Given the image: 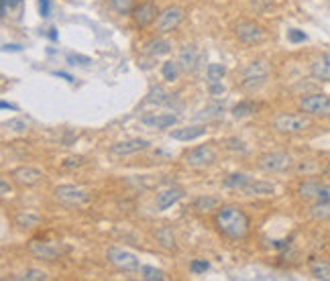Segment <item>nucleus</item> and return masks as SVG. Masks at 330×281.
Listing matches in <instances>:
<instances>
[{
	"instance_id": "obj_44",
	"label": "nucleus",
	"mask_w": 330,
	"mask_h": 281,
	"mask_svg": "<svg viewBox=\"0 0 330 281\" xmlns=\"http://www.w3.org/2000/svg\"><path fill=\"white\" fill-rule=\"evenodd\" d=\"M0 194H3V196H9V194H13V190H11V187H9V181L3 177V181H0Z\"/></svg>"
},
{
	"instance_id": "obj_39",
	"label": "nucleus",
	"mask_w": 330,
	"mask_h": 281,
	"mask_svg": "<svg viewBox=\"0 0 330 281\" xmlns=\"http://www.w3.org/2000/svg\"><path fill=\"white\" fill-rule=\"evenodd\" d=\"M204 112H206L204 116H208V118H210V116H220V114L224 112V106H222V104H210V106L204 108Z\"/></svg>"
},
{
	"instance_id": "obj_37",
	"label": "nucleus",
	"mask_w": 330,
	"mask_h": 281,
	"mask_svg": "<svg viewBox=\"0 0 330 281\" xmlns=\"http://www.w3.org/2000/svg\"><path fill=\"white\" fill-rule=\"evenodd\" d=\"M306 39H308V37H306L304 31H297V29L287 31V41H289V43H302V41H306Z\"/></svg>"
},
{
	"instance_id": "obj_19",
	"label": "nucleus",
	"mask_w": 330,
	"mask_h": 281,
	"mask_svg": "<svg viewBox=\"0 0 330 281\" xmlns=\"http://www.w3.org/2000/svg\"><path fill=\"white\" fill-rule=\"evenodd\" d=\"M245 196H271L275 192V185L267 183V181H249L243 190H241Z\"/></svg>"
},
{
	"instance_id": "obj_16",
	"label": "nucleus",
	"mask_w": 330,
	"mask_h": 281,
	"mask_svg": "<svg viewBox=\"0 0 330 281\" xmlns=\"http://www.w3.org/2000/svg\"><path fill=\"white\" fill-rule=\"evenodd\" d=\"M184 198V190L182 187H167V190L159 192L155 196V206L157 210H167L169 206H173L175 202H179Z\"/></svg>"
},
{
	"instance_id": "obj_35",
	"label": "nucleus",
	"mask_w": 330,
	"mask_h": 281,
	"mask_svg": "<svg viewBox=\"0 0 330 281\" xmlns=\"http://www.w3.org/2000/svg\"><path fill=\"white\" fill-rule=\"evenodd\" d=\"M66 61L70 66H90L92 64V59L86 57V55H80V53H68Z\"/></svg>"
},
{
	"instance_id": "obj_41",
	"label": "nucleus",
	"mask_w": 330,
	"mask_h": 281,
	"mask_svg": "<svg viewBox=\"0 0 330 281\" xmlns=\"http://www.w3.org/2000/svg\"><path fill=\"white\" fill-rule=\"evenodd\" d=\"M84 163V157H80V155H78V157H68L64 163H62V167L64 169H72V167H78V165H82Z\"/></svg>"
},
{
	"instance_id": "obj_32",
	"label": "nucleus",
	"mask_w": 330,
	"mask_h": 281,
	"mask_svg": "<svg viewBox=\"0 0 330 281\" xmlns=\"http://www.w3.org/2000/svg\"><path fill=\"white\" fill-rule=\"evenodd\" d=\"M310 214L314 218H330V202H316L312 208H310Z\"/></svg>"
},
{
	"instance_id": "obj_18",
	"label": "nucleus",
	"mask_w": 330,
	"mask_h": 281,
	"mask_svg": "<svg viewBox=\"0 0 330 281\" xmlns=\"http://www.w3.org/2000/svg\"><path fill=\"white\" fill-rule=\"evenodd\" d=\"M206 135V127L198 124V127H184V129H175L169 133L171 139L175 141H194V139H200Z\"/></svg>"
},
{
	"instance_id": "obj_46",
	"label": "nucleus",
	"mask_w": 330,
	"mask_h": 281,
	"mask_svg": "<svg viewBox=\"0 0 330 281\" xmlns=\"http://www.w3.org/2000/svg\"><path fill=\"white\" fill-rule=\"evenodd\" d=\"M3 49H5V51H21V45H15V43L11 45V43H7V45H3Z\"/></svg>"
},
{
	"instance_id": "obj_12",
	"label": "nucleus",
	"mask_w": 330,
	"mask_h": 281,
	"mask_svg": "<svg viewBox=\"0 0 330 281\" xmlns=\"http://www.w3.org/2000/svg\"><path fill=\"white\" fill-rule=\"evenodd\" d=\"M157 15L159 13H157V7L153 3H141V5H137L133 9V21L141 29H145V27H149L151 23H155L157 21Z\"/></svg>"
},
{
	"instance_id": "obj_9",
	"label": "nucleus",
	"mask_w": 330,
	"mask_h": 281,
	"mask_svg": "<svg viewBox=\"0 0 330 281\" xmlns=\"http://www.w3.org/2000/svg\"><path fill=\"white\" fill-rule=\"evenodd\" d=\"M182 21H184V9L167 7L157 15L155 29H157V33H169V31H173L182 25Z\"/></svg>"
},
{
	"instance_id": "obj_26",
	"label": "nucleus",
	"mask_w": 330,
	"mask_h": 281,
	"mask_svg": "<svg viewBox=\"0 0 330 281\" xmlns=\"http://www.w3.org/2000/svg\"><path fill=\"white\" fill-rule=\"evenodd\" d=\"M314 279H320V281H330V263L326 261H314L312 267H310Z\"/></svg>"
},
{
	"instance_id": "obj_42",
	"label": "nucleus",
	"mask_w": 330,
	"mask_h": 281,
	"mask_svg": "<svg viewBox=\"0 0 330 281\" xmlns=\"http://www.w3.org/2000/svg\"><path fill=\"white\" fill-rule=\"evenodd\" d=\"M39 15L47 19L51 15V0H39Z\"/></svg>"
},
{
	"instance_id": "obj_50",
	"label": "nucleus",
	"mask_w": 330,
	"mask_h": 281,
	"mask_svg": "<svg viewBox=\"0 0 330 281\" xmlns=\"http://www.w3.org/2000/svg\"><path fill=\"white\" fill-rule=\"evenodd\" d=\"M287 244H289V242H285V240H277V242H275V248H283V246H287Z\"/></svg>"
},
{
	"instance_id": "obj_45",
	"label": "nucleus",
	"mask_w": 330,
	"mask_h": 281,
	"mask_svg": "<svg viewBox=\"0 0 330 281\" xmlns=\"http://www.w3.org/2000/svg\"><path fill=\"white\" fill-rule=\"evenodd\" d=\"M230 143H232V145H228L230 149H238V151H245V145H243L241 141H236V139H230Z\"/></svg>"
},
{
	"instance_id": "obj_31",
	"label": "nucleus",
	"mask_w": 330,
	"mask_h": 281,
	"mask_svg": "<svg viewBox=\"0 0 330 281\" xmlns=\"http://www.w3.org/2000/svg\"><path fill=\"white\" fill-rule=\"evenodd\" d=\"M255 104L253 102H241V104H236L234 108H232V116L234 118H245V116H251L253 112H255Z\"/></svg>"
},
{
	"instance_id": "obj_3",
	"label": "nucleus",
	"mask_w": 330,
	"mask_h": 281,
	"mask_svg": "<svg viewBox=\"0 0 330 281\" xmlns=\"http://www.w3.org/2000/svg\"><path fill=\"white\" fill-rule=\"evenodd\" d=\"M269 78V66L263 59H257L253 64H249L243 72V88L249 92H257L267 84Z\"/></svg>"
},
{
	"instance_id": "obj_36",
	"label": "nucleus",
	"mask_w": 330,
	"mask_h": 281,
	"mask_svg": "<svg viewBox=\"0 0 330 281\" xmlns=\"http://www.w3.org/2000/svg\"><path fill=\"white\" fill-rule=\"evenodd\" d=\"M5 127H7L9 131H15V133H25V131H27V122L21 120V118H11V120L5 122Z\"/></svg>"
},
{
	"instance_id": "obj_27",
	"label": "nucleus",
	"mask_w": 330,
	"mask_h": 281,
	"mask_svg": "<svg viewBox=\"0 0 330 281\" xmlns=\"http://www.w3.org/2000/svg\"><path fill=\"white\" fill-rule=\"evenodd\" d=\"M218 198H212V196H200L196 202H194V208L198 212H210V210H214L218 208Z\"/></svg>"
},
{
	"instance_id": "obj_40",
	"label": "nucleus",
	"mask_w": 330,
	"mask_h": 281,
	"mask_svg": "<svg viewBox=\"0 0 330 281\" xmlns=\"http://www.w3.org/2000/svg\"><path fill=\"white\" fill-rule=\"evenodd\" d=\"M190 269H192V273H206L210 269V263L208 261H192Z\"/></svg>"
},
{
	"instance_id": "obj_47",
	"label": "nucleus",
	"mask_w": 330,
	"mask_h": 281,
	"mask_svg": "<svg viewBox=\"0 0 330 281\" xmlns=\"http://www.w3.org/2000/svg\"><path fill=\"white\" fill-rule=\"evenodd\" d=\"M53 76H57V78H64V80H68V82H74V78H72L70 74H66V72H55Z\"/></svg>"
},
{
	"instance_id": "obj_2",
	"label": "nucleus",
	"mask_w": 330,
	"mask_h": 281,
	"mask_svg": "<svg viewBox=\"0 0 330 281\" xmlns=\"http://www.w3.org/2000/svg\"><path fill=\"white\" fill-rule=\"evenodd\" d=\"M312 127V120L308 118V114H279L273 120V129L285 135H297L304 133Z\"/></svg>"
},
{
	"instance_id": "obj_23",
	"label": "nucleus",
	"mask_w": 330,
	"mask_h": 281,
	"mask_svg": "<svg viewBox=\"0 0 330 281\" xmlns=\"http://www.w3.org/2000/svg\"><path fill=\"white\" fill-rule=\"evenodd\" d=\"M249 181H251V177L247 173H230L224 179V187H230V190H243Z\"/></svg>"
},
{
	"instance_id": "obj_13",
	"label": "nucleus",
	"mask_w": 330,
	"mask_h": 281,
	"mask_svg": "<svg viewBox=\"0 0 330 281\" xmlns=\"http://www.w3.org/2000/svg\"><path fill=\"white\" fill-rule=\"evenodd\" d=\"M149 147L147 139H129V141H121V143H114L110 147V153L116 155V157H127V155H135L139 151H145Z\"/></svg>"
},
{
	"instance_id": "obj_34",
	"label": "nucleus",
	"mask_w": 330,
	"mask_h": 281,
	"mask_svg": "<svg viewBox=\"0 0 330 281\" xmlns=\"http://www.w3.org/2000/svg\"><path fill=\"white\" fill-rule=\"evenodd\" d=\"M110 7L116 11V13H121V15H129L133 13V0H110Z\"/></svg>"
},
{
	"instance_id": "obj_43",
	"label": "nucleus",
	"mask_w": 330,
	"mask_h": 281,
	"mask_svg": "<svg viewBox=\"0 0 330 281\" xmlns=\"http://www.w3.org/2000/svg\"><path fill=\"white\" fill-rule=\"evenodd\" d=\"M316 202H330V185H324V183H322Z\"/></svg>"
},
{
	"instance_id": "obj_21",
	"label": "nucleus",
	"mask_w": 330,
	"mask_h": 281,
	"mask_svg": "<svg viewBox=\"0 0 330 281\" xmlns=\"http://www.w3.org/2000/svg\"><path fill=\"white\" fill-rule=\"evenodd\" d=\"M171 49H173V45H171V41H167V39H151V41H147L145 43V51L149 53V55H153V57H161V55H167V53H171Z\"/></svg>"
},
{
	"instance_id": "obj_22",
	"label": "nucleus",
	"mask_w": 330,
	"mask_h": 281,
	"mask_svg": "<svg viewBox=\"0 0 330 281\" xmlns=\"http://www.w3.org/2000/svg\"><path fill=\"white\" fill-rule=\"evenodd\" d=\"M322 183L320 181H314V179H308V181H302L297 187V194L302 196L304 200H318V192H320Z\"/></svg>"
},
{
	"instance_id": "obj_7",
	"label": "nucleus",
	"mask_w": 330,
	"mask_h": 281,
	"mask_svg": "<svg viewBox=\"0 0 330 281\" xmlns=\"http://www.w3.org/2000/svg\"><path fill=\"white\" fill-rule=\"evenodd\" d=\"M218 155L210 145H200L196 149H190L184 153V163L190 167H204V165H212L216 163Z\"/></svg>"
},
{
	"instance_id": "obj_17",
	"label": "nucleus",
	"mask_w": 330,
	"mask_h": 281,
	"mask_svg": "<svg viewBox=\"0 0 330 281\" xmlns=\"http://www.w3.org/2000/svg\"><path fill=\"white\" fill-rule=\"evenodd\" d=\"M141 122L145 124V127L163 131V129H171L173 127V124L177 122V116L175 114H153V116H145Z\"/></svg>"
},
{
	"instance_id": "obj_11",
	"label": "nucleus",
	"mask_w": 330,
	"mask_h": 281,
	"mask_svg": "<svg viewBox=\"0 0 330 281\" xmlns=\"http://www.w3.org/2000/svg\"><path fill=\"white\" fill-rule=\"evenodd\" d=\"M11 177H13L15 183L27 187V185H35V183H39V181L45 177V173H43L41 169L33 167V165H21V167H17V169L11 171Z\"/></svg>"
},
{
	"instance_id": "obj_8",
	"label": "nucleus",
	"mask_w": 330,
	"mask_h": 281,
	"mask_svg": "<svg viewBox=\"0 0 330 281\" xmlns=\"http://www.w3.org/2000/svg\"><path fill=\"white\" fill-rule=\"evenodd\" d=\"M53 196L66 206H84L90 202V194L76 185H57Z\"/></svg>"
},
{
	"instance_id": "obj_15",
	"label": "nucleus",
	"mask_w": 330,
	"mask_h": 281,
	"mask_svg": "<svg viewBox=\"0 0 330 281\" xmlns=\"http://www.w3.org/2000/svg\"><path fill=\"white\" fill-rule=\"evenodd\" d=\"M310 74L314 80L320 82H330V53H322L320 57H316L310 66Z\"/></svg>"
},
{
	"instance_id": "obj_49",
	"label": "nucleus",
	"mask_w": 330,
	"mask_h": 281,
	"mask_svg": "<svg viewBox=\"0 0 330 281\" xmlns=\"http://www.w3.org/2000/svg\"><path fill=\"white\" fill-rule=\"evenodd\" d=\"M0 106H3V110H9V108H11V110H17V106H15V104H9V102H3Z\"/></svg>"
},
{
	"instance_id": "obj_4",
	"label": "nucleus",
	"mask_w": 330,
	"mask_h": 281,
	"mask_svg": "<svg viewBox=\"0 0 330 281\" xmlns=\"http://www.w3.org/2000/svg\"><path fill=\"white\" fill-rule=\"evenodd\" d=\"M257 167L267 171V173H283L291 167V157L287 153L281 151H273V153H265L259 157Z\"/></svg>"
},
{
	"instance_id": "obj_30",
	"label": "nucleus",
	"mask_w": 330,
	"mask_h": 281,
	"mask_svg": "<svg viewBox=\"0 0 330 281\" xmlns=\"http://www.w3.org/2000/svg\"><path fill=\"white\" fill-rule=\"evenodd\" d=\"M161 76L165 82H175L179 76V64L177 61H165L161 66Z\"/></svg>"
},
{
	"instance_id": "obj_24",
	"label": "nucleus",
	"mask_w": 330,
	"mask_h": 281,
	"mask_svg": "<svg viewBox=\"0 0 330 281\" xmlns=\"http://www.w3.org/2000/svg\"><path fill=\"white\" fill-rule=\"evenodd\" d=\"M147 102L149 104H165V102H169V94L161 86H153L147 94Z\"/></svg>"
},
{
	"instance_id": "obj_33",
	"label": "nucleus",
	"mask_w": 330,
	"mask_h": 281,
	"mask_svg": "<svg viewBox=\"0 0 330 281\" xmlns=\"http://www.w3.org/2000/svg\"><path fill=\"white\" fill-rule=\"evenodd\" d=\"M141 275H143V279H147V281H161V279H165L163 271H159V269H155V267H149V265H143V267H141Z\"/></svg>"
},
{
	"instance_id": "obj_1",
	"label": "nucleus",
	"mask_w": 330,
	"mask_h": 281,
	"mask_svg": "<svg viewBox=\"0 0 330 281\" xmlns=\"http://www.w3.org/2000/svg\"><path fill=\"white\" fill-rule=\"evenodd\" d=\"M214 226L228 238H245L251 228V218L241 206H222L214 214Z\"/></svg>"
},
{
	"instance_id": "obj_29",
	"label": "nucleus",
	"mask_w": 330,
	"mask_h": 281,
	"mask_svg": "<svg viewBox=\"0 0 330 281\" xmlns=\"http://www.w3.org/2000/svg\"><path fill=\"white\" fill-rule=\"evenodd\" d=\"M17 281H45L47 279V273L43 269H27L19 275H15Z\"/></svg>"
},
{
	"instance_id": "obj_6",
	"label": "nucleus",
	"mask_w": 330,
	"mask_h": 281,
	"mask_svg": "<svg viewBox=\"0 0 330 281\" xmlns=\"http://www.w3.org/2000/svg\"><path fill=\"white\" fill-rule=\"evenodd\" d=\"M106 257H108V263H110V265H114L118 271L133 273V271L141 269L137 255H133V253L125 251V248H116V246H112V248H108Z\"/></svg>"
},
{
	"instance_id": "obj_10",
	"label": "nucleus",
	"mask_w": 330,
	"mask_h": 281,
	"mask_svg": "<svg viewBox=\"0 0 330 281\" xmlns=\"http://www.w3.org/2000/svg\"><path fill=\"white\" fill-rule=\"evenodd\" d=\"M234 35L238 37V41L253 45V43L263 41V29L253 21H241L234 25Z\"/></svg>"
},
{
	"instance_id": "obj_20",
	"label": "nucleus",
	"mask_w": 330,
	"mask_h": 281,
	"mask_svg": "<svg viewBox=\"0 0 330 281\" xmlns=\"http://www.w3.org/2000/svg\"><path fill=\"white\" fill-rule=\"evenodd\" d=\"M177 64H179V68L186 70V72L194 70L196 64H198V51H196V47H194V45H186V47H182V51H179Z\"/></svg>"
},
{
	"instance_id": "obj_38",
	"label": "nucleus",
	"mask_w": 330,
	"mask_h": 281,
	"mask_svg": "<svg viewBox=\"0 0 330 281\" xmlns=\"http://www.w3.org/2000/svg\"><path fill=\"white\" fill-rule=\"evenodd\" d=\"M208 92H210V96H214V98L222 96V94H224V86H222V82H212V84H208Z\"/></svg>"
},
{
	"instance_id": "obj_25",
	"label": "nucleus",
	"mask_w": 330,
	"mask_h": 281,
	"mask_svg": "<svg viewBox=\"0 0 330 281\" xmlns=\"http://www.w3.org/2000/svg\"><path fill=\"white\" fill-rule=\"evenodd\" d=\"M17 224L21 228H37L41 224V218L37 214H31V212H23L17 216Z\"/></svg>"
},
{
	"instance_id": "obj_5",
	"label": "nucleus",
	"mask_w": 330,
	"mask_h": 281,
	"mask_svg": "<svg viewBox=\"0 0 330 281\" xmlns=\"http://www.w3.org/2000/svg\"><path fill=\"white\" fill-rule=\"evenodd\" d=\"M299 110L310 116H330V96H326V94H308L299 100Z\"/></svg>"
},
{
	"instance_id": "obj_14",
	"label": "nucleus",
	"mask_w": 330,
	"mask_h": 281,
	"mask_svg": "<svg viewBox=\"0 0 330 281\" xmlns=\"http://www.w3.org/2000/svg\"><path fill=\"white\" fill-rule=\"evenodd\" d=\"M29 251H31L33 257L43 259V261H55L59 255V248L53 246L51 242H41V240H31L29 244Z\"/></svg>"
},
{
	"instance_id": "obj_28",
	"label": "nucleus",
	"mask_w": 330,
	"mask_h": 281,
	"mask_svg": "<svg viewBox=\"0 0 330 281\" xmlns=\"http://www.w3.org/2000/svg\"><path fill=\"white\" fill-rule=\"evenodd\" d=\"M206 76H208V84L222 82L224 76H226V68H224L222 64H210L208 70H206Z\"/></svg>"
},
{
	"instance_id": "obj_48",
	"label": "nucleus",
	"mask_w": 330,
	"mask_h": 281,
	"mask_svg": "<svg viewBox=\"0 0 330 281\" xmlns=\"http://www.w3.org/2000/svg\"><path fill=\"white\" fill-rule=\"evenodd\" d=\"M49 39L51 41H57L59 37H57V29H49Z\"/></svg>"
}]
</instances>
